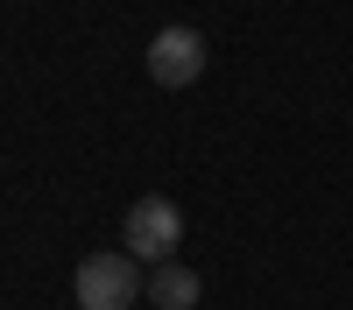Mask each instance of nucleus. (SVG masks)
Masks as SVG:
<instances>
[{
  "label": "nucleus",
  "mask_w": 353,
  "mask_h": 310,
  "mask_svg": "<svg viewBox=\"0 0 353 310\" xmlns=\"http://www.w3.org/2000/svg\"><path fill=\"white\" fill-rule=\"evenodd\" d=\"M121 247L134 254V261H170L176 247H184V212L170 205V197H134L128 205V225H121Z\"/></svg>",
  "instance_id": "obj_2"
},
{
  "label": "nucleus",
  "mask_w": 353,
  "mask_h": 310,
  "mask_svg": "<svg viewBox=\"0 0 353 310\" xmlns=\"http://www.w3.org/2000/svg\"><path fill=\"white\" fill-rule=\"evenodd\" d=\"M149 78L163 85V92L198 85V78H205V36H198V28H156V43H149Z\"/></svg>",
  "instance_id": "obj_3"
},
{
  "label": "nucleus",
  "mask_w": 353,
  "mask_h": 310,
  "mask_svg": "<svg viewBox=\"0 0 353 310\" xmlns=\"http://www.w3.org/2000/svg\"><path fill=\"white\" fill-rule=\"evenodd\" d=\"M198 289H205L198 268H176V261H163V268L149 275V303H156V310H191Z\"/></svg>",
  "instance_id": "obj_4"
},
{
  "label": "nucleus",
  "mask_w": 353,
  "mask_h": 310,
  "mask_svg": "<svg viewBox=\"0 0 353 310\" xmlns=\"http://www.w3.org/2000/svg\"><path fill=\"white\" fill-rule=\"evenodd\" d=\"M71 289H78L85 310H134L141 296H149V282H141V268H134L128 247H113V254H85Z\"/></svg>",
  "instance_id": "obj_1"
}]
</instances>
